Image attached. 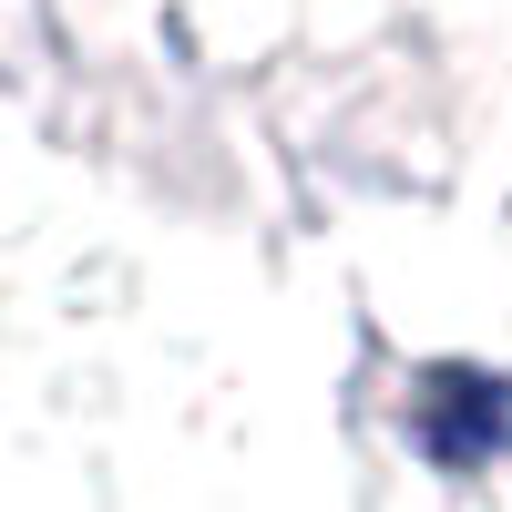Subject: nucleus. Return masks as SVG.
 <instances>
[{
  "label": "nucleus",
  "mask_w": 512,
  "mask_h": 512,
  "mask_svg": "<svg viewBox=\"0 0 512 512\" xmlns=\"http://www.w3.org/2000/svg\"><path fill=\"white\" fill-rule=\"evenodd\" d=\"M420 441L451 472H482V461L512 451V379H482V369H431L420 379Z\"/></svg>",
  "instance_id": "obj_1"
}]
</instances>
